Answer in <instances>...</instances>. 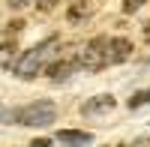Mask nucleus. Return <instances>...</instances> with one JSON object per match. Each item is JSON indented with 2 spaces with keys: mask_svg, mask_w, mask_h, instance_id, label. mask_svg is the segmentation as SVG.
<instances>
[{
  "mask_svg": "<svg viewBox=\"0 0 150 147\" xmlns=\"http://www.w3.org/2000/svg\"><path fill=\"white\" fill-rule=\"evenodd\" d=\"M54 48H57V36H48L45 42L27 48V51L15 60V66H12L15 78H24V81H27V78H36V75H39V69L48 63V57L54 54Z\"/></svg>",
  "mask_w": 150,
  "mask_h": 147,
  "instance_id": "obj_1",
  "label": "nucleus"
},
{
  "mask_svg": "<svg viewBox=\"0 0 150 147\" xmlns=\"http://www.w3.org/2000/svg\"><path fill=\"white\" fill-rule=\"evenodd\" d=\"M3 117H6V123L15 117L21 126H39V129H42V126H51L54 120H57V105H54L51 99H39V102H30V105L18 108L15 114L6 111Z\"/></svg>",
  "mask_w": 150,
  "mask_h": 147,
  "instance_id": "obj_2",
  "label": "nucleus"
},
{
  "mask_svg": "<svg viewBox=\"0 0 150 147\" xmlns=\"http://www.w3.org/2000/svg\"><path fill=\"white\" fill-rule=\"evenodd\" d=\"M78 66L87 69V72H99L108 66V54H105V36H99V39H90L81 51H78Z\"/></svg>",
  "mask_w": 150,
  "mask_h": 147,
  "instance_id": "obj_3",
  "label": "nucleus"
},
{
  "mask_svg": "<svg viewBox=\"0 0 150 147\" xmlns=\"http://www.w3.org/2000/svg\"><path fill=\"white\" fill-rule=\"evenodd\" d=\"M105 54H108V66H114V63H123V60H129L132 54V45L129 39H123V36H105Z\"/></svg>",
  "mask_w": 150,
  "mask_h": 147,
  "instance_id": "obj_4",
  "label": "nucleus"
},
{
  "mask_svg": "<svg viewBox=\"0 0 150 147\" xmlns=\"http://www.w3.org/2000/svg\"><path fill=\"white\" fill-rule=\"evenodd\" d=\"M114 96H108V93H102V96H93V99H87L84 105H81V114L84 117H96V114H105V111H114Z\"/></svg>",
  "mask_w": 150,
  "mask_h": 147,
  "instance_id": "obj_5",
  "label": "nucleus"
},
{
  "mask_svg": "<svg viewBox=\"0 0 150 147\" xmlns=\"http://www.w3.org/2000/svg\"><path fill=\"white\" fill-rule=\"evenodd\" d=\"M57 141L63 147H87L93 141V135H90V132H78V129H60L57 132Z\"/></svg>",
  "mask_w": 150,
  "mask_h": 147,
  "instance_id": "obj_6",
  "label": "nucleus"
},
{
  "mask_svg": "<svg viewBox=\"0 0 150 147\" xmlns=\"http://www.w3.org/2000/svg\"><path fill=\"white\" fill-rule=\"evenodd\" d=\"M75 66H78V60H60V63H54L48 72H51L54 81H60V78H69V72H72Z\"/></svg>",
  "mask_w": 150,
  "mask_h": 147,
  "instance_id": "obj_7",
  "label": "nucleus"
},
{
  "mask_svg": "<svg viewBox=\"0 0 150 147\" xmlns=\"http://www.w3.org/2000/svg\"><path fill=\"white\" fill-rule=\"evenodd\" d=\"M90 15V6H87V0H75V3L69 6V21H81Z\"/></svg>",
  "mask_w": 150,
  "mask_h": 147,
  "instance_id": "obj_8",
  "label": "nucleus"
},
{
  "mask_svg": "<svg viewBox=\"0 0 150 147\" xmlns=\"http://www.w3.org/2000/svg\"><path fill=\"white\" fill-rule=\"evenodd\" d=\"M147 102H150V87H147V90H138V93H135L132 99H129V108H141V105H147Z\"/></svg>",
  "mask_w": 150,
  "mask_h": 147,
  "instance_id": "obj_9",
  "label": "nucleus"
},
{
  "mask_svg": "<svg viewBox=\"0 0 150 147\" xmlns=\"http://www.w3.org/2000/svg\"><path fill=\"white\" fill-rule=\"evenodd\" d=\"M147 3V0H123V12H135V9H141Z\"/></svg>",
  "mask_w": 150,
  "mask_h": 147,
  "instance_id": "obj_10",
  "label": "nucleus"
},
{
  "mask_svg": "<svg viewBox=\"0 0 150 147\" xmlns=\"http://www.w3.org/2000/svg\"><path fill=\"white\" fill-rule=\"evenodd\" d=\"M33 3L39 6V9H54V3H57V0H33Z\"/></svg>",
  "mask_w": 150,
  "mask_h": 147,
  "instance_id": "obj_11",
  "label": "nucleus"
},
{
  "mask_svg": "<svg viewBox=\"0 0 150 147\" xmlns=\"http://www.w3.org/2000/svg\"><path fill=\"white\" fill-rule=\"evenodd\" d=\"M6 3H9V6H12V9H21V6H24V3H27V0H6Z\"/></svg>",
  "mask_w": 150,
  "mask_h": 147,
  "instance_id": "obj_12",
  "label": "nucleus"
},
{
  "mask_svg": "<svg viewBox=\"0 0 150 147\" xmlns=\"http://www.w3.org/2000/svg\"><path fill=\"white\" fill-rule=\"evenodd\" d=\"M144 39L150 42V21H147V27H144Z\"/></svg>",
  "mask_w": 150,
  "mask_h": 147,
  "instance_id": "obj_13",
  "label": "nucleus"
}]
</instances>
